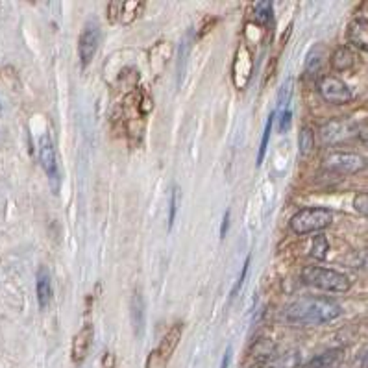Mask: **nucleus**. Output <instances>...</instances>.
<instances>
[{
    "mask_svg": "<svg viewBox=\"0 0 368 368\" xmlns=\"http://www.w3.org/2000/svg\"><path fill=\"white\" fill-rule=\"evenodd\" d=\"M293 83H294L293 78H289V80L285 81V86H283L282 91H280L278 102H280L282 108H289V100H291V95H293Z\"/></svg>",
    "mask_w": 368,
    "mask_h": 368,
    "instance_id": "obj_26",
    "label": "nucleus"
},
{
    "mask_svg": "<svg viewBox=\"0 0 368 368\" xmlns=\"http://www.w3.org/2000/svg\"><path fill=\"white\" fill-rule=\"evenodd\" d=\"M170 211H168V230L174 226V221H176V211H178V187H173L170 191Z\"/></svg>",
    "mask_w": 368,
    "mask_h": 368,
    "instance_id": "obj_25",
    "label": "nucleus"
},
{
    "mask_svg": "<svg viewBox=\"0 0 368 368\" xmlns=\"http://www.w3.org/2000/svg\"><path fill=\"white\" fill-rule=\"evenodd\" d=\"M302 280L311 287L328 291V293H348L352 287V282L346 274L319 265L305 266L302 271Z\"/></svg>",
    "mask_w": 368,
    "mask_h": 368,
    "instance_id": "obj_2",
    "label": "nucleus"
},
{
    "mask_svg": "<svg viewBox=\"0 0 368 368\" xmlns=\"http://www.w3.org/2000/svg\"><path fill=\"white\" fill-rule=\"evenodd\" d=\"M328 252H330V243H328V237L326 235H317L313 239V244H311V255L314 259H326L328 257Z\"/></svg>",
    "mask_w": 368,
    "mask_h": 368,
    "instance_id": "obj_23",
    "label": "nucleus"
},
{
    "mask_svg": "<svg viewBox=\"0 0 368 368\" xmlns=\"http://www.w3.org/2000/svg\"><path fill=\"white\" fill-rule=\"evenodd\" d=\"M39 159H41V165H43L45 173L49 176L50 184H52L54 191H58V187H60V168H58V157H56L54 143H52L49 134L41 137V145H39Z\"/></svg>",
    "mask_w": 368,
    "mask_h": 368,
    "instance_id": "obj_7",
    "label": "nucleus"
},
{
    "mask_svg": "<svg viewBox=\"0 0 368 368\" xmlns=\"http://www.w3.org/2000/svg\"><path fill=\"white\" fill-rule=\"evenodd\" d=\"M257 368H271V367H266V365H263V367H257Z\"/></svg>",
    "mask_w": 368,
    "mask_h": 368,
    "instance_id": "obj_33",
    "label": "nucleus"
},
{
    "mask_svg": "<svg viewBox=\"0 0 368 368\" xmlns=\"http://www.w3.org/2000/svg\"><path fill=\"white\" fill-rule=\"evenodd\" d=\"M341 314V305L331 298L303 296L283 309L282 319L291 326H324Z\"/></svg>",
    "mask_w": 368,
    "mask_h": 368,
    "instance_id": "obj_1",
    "label": "nucleus"
},
{
    "mask_svg": "<svg viewBox=\"0 0 368 368\" xmlns=\"http://www.w3.org/2000/svg\"><path fill=\"white\" fill-rule=\"evenodd\" d=\"M182 331H184V326L179 324H174L170 330H168V333L165 337H163V341L159 342V346L156 348V352L161 355L163 359H170L173 358L174 350H176V346H178L179 339H182Z\"/></svg>",
    "mask_w": 368,
    "mask_h": 368,
    "instance_id": "obj_14",
    "label": "nucleus"
},
{
    "mask_svg": "<svg viewBox=\"0 0 368 368\" xmlns=\"http://www.w3.org/2000/svg\"><path fill=\"white\" fill-rule=\"evenodd\" d=\"M333 221V213L326 207H303L294 213L289 226L296 235H309V233L322 232Z\"/></svg>",
    "mask_w": 368,
    "mask_h": 368,
    "instance_id": "obj_3",
    "label": "nucleus"
},
{
    "mask_svg": "<svg viewBox=\"0 0 368 368\" xmlns=\"http://www.w3.org/2000/svg\"><path fill=\"white\" fill-rule=\"evenodd\" d=\"M346 39L348 43L355 47L358 50H367L368 49V19L367 15L355 17L346 30Z\"/></svg>",
    "mask_w": 368,
    "mask_h": 368,
    "instance_id": "obj_11",
    "label": "nucleus"
},
{
    "mask_svg": "<svg viewBox=\"0 0 368 368\" xmlns=\"http://www.w3.org/2000/svg\"><path fill=\"white\" fill-rule=\"evenodd\" d=\"M302 365V355L298 350L294 348H287V350H282V352H274L272 358L269 359L266 367L271 368H300Z\"/></svg>",
    "mask_w": 368,
    "mask_h": 368,
    "instance_id": "obj_13",
    "label": "nucleus"
},
{
    "mask_svg": "<svg viewBox=\"0 0 368 368\" xmlns=\"http://www.w3.org/2000/svg\"><path fill=\"white\" fill-rule=\"evenodd\" d=\"M298 150L303 157L309 156L314 150V131L309 126H303L300 136H298Z\"/></svg>",
    "mask_w": 368,
    "mask_h": 368,
    "instance_id": "obj_19",
    "label": "nucleus"
},
{
    "mask_svg": "<svg viewBox=\"0 0 368 368\" xmlns=\"http://www.w3.org/2000/svg\"><path fill=\"white\" fill-rule=\"evenodd\" d=\"M291 122H293V113H291V109L283 108L282 117H280V130L287 131L291 128Z\"/></svg>",
    "mask_w": 368,
    "mask_h": 368,
    "instance_id": "obj_29",
    "label": "nucleus"
},
{
    "mask_svg": "<svg viewBox=\"0 0 368 368\" xmlns=\"http://www.w3.org/2000/svg\"><path fill=\"white\" fill-rule=\"evenodd\" d=\"M274 352H276V344H274L271 339H266V337H259V339L252 344V348H250L248 358L250 361L257 365V367H263V365L269 363V359L272 358V353Z\"/></svg>",
    "mask_w": 368,
    "mask_h": 368,
    "instance_id": "obj_12",
    "label": "nucleus"
},
{
    "mask_svg": "<svg viewBox=\"0 0 368 368\" xmlns=\"http://www.w3.org/2000/svg\"><path fill=\"white\" fill-rule=\"evenodd\" d=\"M109 21L119 22L120 21V10H122V2H109Z\"/></svg>",
    "mask_w": 368,
    "mask_h": 368,
    "instance_id": "obj_30",
    "label": "nucleus"
},
{
    "mask_svg": "<svg viewBox=\"0 0 368 368\" xmlns=\"http://www.w3.org/2000/svg\"><path fill=\"white\" fill-rule=\"evenodd\" d=\"M252 69H254V61H252V52L246 45H241L235 54V61H233V81L239 89H244L248 86L250 76H252Z\"/></svg>",
    "mask_w": 368,
    "mask_h": 368,
    "instance_id": "obj_9",
    "label": "nucleus"
},
{
    "mask_svg": "<svg viewBox=\"0 0 368 368\" xmlns=\"http://www.w3.org/2000/svg\"><path fill=\"white\" fill-rule=\"evenodd\" d=\"M274 120H276V113L269 115L265 125V131H263V137H261V145L259 152H257V167H261V163L265 159L266 148H269V141H271V134H272V126H274Z\"/></svg>",
    "mask_w": 368,
    "mask_h": 368,
    "instance_id": "obj_20",
    "label": "nucleus"
},
{
    "mask_svg": "<svg viewBox=\"0 0 368 368\" xmlns=\"http://www.w3.org/2000/svg\"><path fill=\"white\" fill-rule=\"evenodd\" d=\"M98 45H100V28L97 22H91L83 28V32L78 41V56H80L81 67H87L97 54Z\"/></svg>",
    "mask_w": 368,
    "mask_h": 368,
    "instance_id": "obj_8",
    "label": "nucleus"
},
{
    "mask_svg": "<svg viewBox=\"0 0 368 368\" xmlns=\"http://www.w3.org/2000/svg\"><path fill=\"white\" fill-rule=\"evenodd\" d=\"M131 324H134L136 335L141 337L145 331V300L139 291L131 296Z\"/></svg>",
    "mask_w": 368,
    "mask_h": 368,
    "instance_id": "obj_17",
    "label": "nucleus"
},
{
    "mask_svg": "<svg viewBox=\"0 0 368 368\" xmlns=\"http://www.w3.org/2000/svg\"><path fill=\"white\" fill-rule=\"evenodd\" d=\"M230 361H232V346H227L226 353H224V358H222L221 368H227V367H230Z\"/></svg>",
    "mask_w": 368,
    "mask_h": 368,
    "instance_id": "obj_32",
    "label": "nucleus"
},
{
    "mask_svg": "<svg viewBox=\"0 0 368 368\" xmlns=\"http://www.w3.org/2000/svg\"><path fill=\"white\" fill-rule=\"evenodd\" d=\"M93 333H95V331H93V326L86 324L76 333L74 339H72L71 359L74 365H81L86 361L87 355H89V350H91L93 346Z\"/></svg>",
    "mask_w": 368,
    "mask_h": 368,
    "instance_id": "obj_10",
    "label": "nucleus"
},
{
    "mask_svg": "<svg viewBox=\"0 0 368 368\" xmlns=\"http://www.w3.org/2000/svg\"><path fill=\"white\" fill-rule=\"evenodd\" d=\"M230 217H232V211L226 209L224 218H222V224H221V239H224L227 235V230H230Z\"/></svg>",
    "mask_w": 368,
    "mask_h": 368,
    "instance_id": "obj_31",
    "label": "nucleus"
},
{
    "mask_svg": "<svg viewBox=\"0 0 368 368\" xmlns=\"http://www.w3.org/2000/svg\"><path fill=\"white\" fill-rule=\"evenodd\" d=\"M250 261H252V255H246V259H244V265H243V271H241V274H239V278H237V282H235V285H233V289H232V298L237 296L239 291H241V287H243L244 280H246V276H248Z\"/></svg>",
    "mask_w": 368,
    "mask_h": 368,
    "instance_id": "obj_24",
    "label": "nucleus"
},
{
    "mask_svg": "<svg viewBox=\"0 0 368 368\" xmlns=\"http://www.w3.org/2000/svg\"><path fill=\"white\" fill-rule=\"evenodd\" d=\"M331 69L339 72H346L352 71L355 67V54L348 47H339V49L331 54L330 58Z\"/></svg>",
    "mask_w": 368,
    "mask_h": 368,
    "instance_id": "obj_16",
    "label": "nucleus"
},
{
    "mask_svg": "<svg viewBox=\"0 0 368 368\" xmlns=\"http://www.w3.org/2000/svg\"><path fill=\"white\" fill-rule=\"evenodd\" d=\"M322 47H314L311 50V54L307 56V61H305V74L307 76H314L320 71V65H322Z\"/></svg>",
    "mask_w": 368,
    "mask_h": 368,
    "instance_id": "obj_22",
    "label": "nucleus"
},
{
    "mask_svg": "<svg viewBox=\"0 0 368 368\" xmlns=\"http://www.w3.org/2000/svg\"><path fill=\"white\" fill-rule=\"evenodd\" d=\"M167 359H163L161 355L154 350L147 359V368H167Z\"/></svg>",
    "mask_w": 368,
    "mask_h": 368,
    "instance_id": "obj_28",
    "label": "nucleus"
},
{
    "mask_svg": "<svg viewBox=\"0 0 368 368\" xmlns=\"http://www.w3.org/2000/svg\"><path fill=\"white\" fill-rule=\"evenodd\" d=\"M317 89H319L322 100L333 104V106H344V104H350L353 100L352 89L335 74L320 76L319 81H317Z\"/></svg>",
    "mask_w": 368,
    "mask_h": 368,
    "instance_id": "obj_5",
    "label": "nucleus"
},
{
    "mask_svg": "<svg viewBox=\"0 0 368 368\" xmlns=\"http://www.w3.org/2000/svg\"><path fill=\"white\" fill-rule=\"evenodd\" d=\"M353 207H355V211L359 213V215H363V217H367L368 215V195L367 193H359L355 198H353Z\"/></svg>",
    "mask_w": 368,
    "mask_h": 368,
    "instance_id": "obj_27",
    "label": "nucleus"
},
{
    "mask_svg": "<svg viewBox=\"0 0 368 368\" xmlns=\"http://www.w3.org/2000/svg\"><path fill=\"white\" fill-rule=\"evenodd\" d=\"M353 136L358 137V130L344 119H333L320 128V139L324 145H331V147L342 145Z\"/></svg>",
    "mask_w": 368,
    "mask_h": 368,
    "instance_id": "obj_6",
    "label": "nucleus"
},
{
    "mask_svg": "<svg viewBox=\"0 0 368 368\" xmlns=\"http://www.w3.org/2000/svg\"><path fill=\"white\" fill-rule=\"evenodd\" d=\"M339 355H341V350H328L311 359L305 368H333V365L339 361Z\"/></svg>",
    "mask_w": 368,
    "mask_h": 368,
    "instance_id": "obj_18",
    "label": "nucleus"
},
{
    "mask_svg": "<svg viewBox=\"0 0 368 368\" xmlns=\"http://www.w3.org/2000/svg\"><path fill=\"white\" fill-rule=\"evenodd\" d=\"M254 21L261 26L272 22V2H257L254 6Z\"/></svg>",
    "mask_w": 368,
    "mask_h": 368,
    "instance_id": "obj_21",
    "label": "nucleus"
},
{
    "mask_svg": "<svg viewBox=\"0 0 368 368\" xmlns=\"http://www.w3.org/2000/svg\"><path fill=\"white\" fill-rule=\"evenodd\" d=\"M322 167L335 174H358L365 170L367 161L355 152L331 150L322 157Z\"/></svg>",
    "mask_w": 368,
    "mask_h": 368,
    "instance_id": "obj_4",
    "label": "nucleus"
},
{
    "mask_svg": "<svg viewBox=\"0 0 368 368\" xmlns=\"http://www.w3.org/2000/svg\"><path fill=\"white\" fill-rule=\"evenodd\" d=\"M38 302L41 309H47L52 302V282L45 266H39L38 271Z\"/></svg>",
    "mask_w": 368,
    "mask_h": 368,
    "instance_id": "obj_15",
    "label": "nucleus"
}]
</instances>
